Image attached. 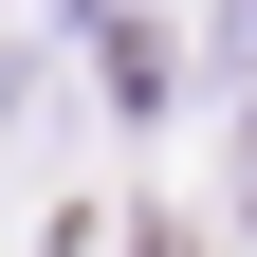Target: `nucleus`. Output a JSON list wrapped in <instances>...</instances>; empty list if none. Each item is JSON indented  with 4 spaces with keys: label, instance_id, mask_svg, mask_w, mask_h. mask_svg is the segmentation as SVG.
<instances>
[{
    "label": "nucleus",
    "instance_id": "obj_1",
    "mask_svg": "<svg viewBox=\"0 0 257 257\" xmlns=\"http://www.w3.org/2000/svg\"><path fill=\"white\" fill-rule=\"evenodd\" d=\"M239 202H257V128H239Z\"/></svg>",
    "mask_w": 257,
    "mask_h": 257
}]
</instances>
